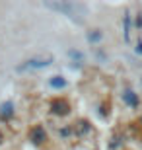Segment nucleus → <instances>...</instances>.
<instances>
[{
    "mask_svg": "<svg viewBox=\"0 0 142 150\" xmlns=\"http://www.w3.org/2000/svg\"><path fill=\"white\" fill-rule=\"evenodd\" d=\"M51 86H53V88H62V86H64V80L59 78V76H55L53 80H51Z\"/></svg>",
    "mask_w": 142,
    "mask_h": 150,
    "instance_id": "nucleus-6",
    "label": "nucleus"
},
{
    "mask_svg": "<svg viewBox=\"0 0 142 150\" xmlns=\"http://www.w3.org/2000/svg\"><path fill=\"white\" fill-rule=\"evenodd\" d=\"M31 140L35 142V144H39V142H43L45 140V129H41V127H35L31 131Z\"/></svg>",
    "mask_w": 142,
    "mask_h": 150,
    "instance_id": "nucleus-3",
    "label": "nucleus"
},
{
    "mask_svg": "<svg viewBox=\"0 0 142 150\" xmlns=\"http://www.w3.org/2000/svg\"><path fill=\"white\" fill-rule=\"evenodd\" d=\"M0 115H2V117L14 115V105H12L10 101H8V103H4V105H0Z\"/></svg>",
    "mask_w": 142,
    "mask_h": 150,
    "instance_id": "nucleus-4",
    "label": "nucleus"
},
{
    "mask_svg": "<svg viewBox=\"0 0 142 150\" xmlns=\"http://www.w3.org/2000/svg\"><path fill=\"white\" fill-rule=\"evenodd\" d=\"M45 6L72 18V20H76L78 23L84 20V14H86V8L82 4H78V2H59V0H53V2H45Z\"/></svg>",
    "mask_w": 142,
    "mask_h": 150,
    "instance_id": "nucleus-1",
    "label": "nucleus"
},
{
    "mask_svg": "<svg viewBox=\"0 0 142 150\" xmlns=\"http://www.w3.org/2000/svg\"><path fill=\"white\" fill-rule=\"evenodd\" d=\"M51 62H53L51 57H37V59H29L23 67H20V70H25V68H45V67H49Z\"/></svg>",
    "mask_w": 142,
    "mask_h": 150,
    "instance_id": "nucleus-2",
    "label": "nucleus"
},
{
    "mask_svg": "<svg viewBox=\"0 0 142 150\" xmlns=\"http://www.w3.org/2000/svg\"><path fill=\"white\" fill-rule=\"evenodd\" d=\"M123 100H125L126 103H131V105H136L138 103V98L132 94V92H125V94H123Z\"/></svg>",
    "mask_w": 142,
    "mask_h": 150,
    "instance_id": "nucleus-5",
    "label": "nucleus"
},
{
    "mask_svg": "<svg viewBox=\"0 0 142 150\" xmlns=\"http://www.w3.org/2000/svg\"><path fill=\"white\" fill-rule=\"evenodd\" d=\"M101 39V33H99L97 29L93 31V33H88V41H92V43H95V41H99Z\"/></svg>",
    "mask_w": 142,
    "mask_h": 150,
    "instance_id": "nucleus-7",
    "label": "nucleus"
}]
</instances>
